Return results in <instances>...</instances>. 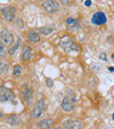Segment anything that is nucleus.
I'll return each instance as SVG.
<instances>
[{"instance_id": "obj_1", "label": "nucleus", "mask_w": 114, "mask_h": 129, "mask_svg": "<svg viewBox=\"0 0 114 129\" xmlns=\"http://www.w3.org/2000/svg\"><path fill=\"white\" fill-rule=\"evenodd\" d=\"M59 46L66 51V53H78L80 47L74 40L68 36H63L59 40Z\"/></svg>"}, {"instance_id": "obj_2", "label": "nucleus", "mask_w": 114, "mask_h": 129, "mask_svg": "<svg viewBox=\"0 0 114 129\" xmlns=\"http://www.w3.org/2000/svg\"><path fill=\"white\" fill-rule=\"evenodd\" d=\"M21 95H22V98L24 101V103L30 106V105L33 103L34 96H33V89H32L30 86L27 85H23L22 88H21Z\"/></svg>"}, {"instance_id": "obj_3", "label": "nucleus", "mask_w": 114, "mask_h": 129, "mask_svg": "<svg viewBox=\"0 0 114 129\" xmlns=\"http://www.w3.org/2000/svg\"><path fill=\"white\" fill-rule=\"evenodd\" d=\"M46 107H47L46 101H45L44 98L39 100L35 104H34L33 110H32V113H31V117L33 118V119H38V118H40L42 114H44L45 111H46Z\"/></svg>"}, {"instance_id": "obj_4", "label": "nucleus", "mask_w": 114, "mask_h": 129, "mask_svg": "<svg viewBox=\"0 0 114 129\" xmlns=\"http://www.w3.org/2000/svg\"><path fill=\"white\" fill-rule=\"evenodd\" d=\"M0 102L6 103V102H13L15 103V95L9 88L5 87V86H0Z\"/></svg>"}, {"instance_id": "obj_5", "label": "nucleus", "mask_w": 114, "mask_h": 129, "mask_svg": "<svg viewBox=\"0 0 114 129\" xmlns=\"http://www.w3.org/2000/svg\"><path fill=\"white\" fill-rule=\"evenodd\" d=\"M41 7L45 12L49 13V14H54V13L58 12L61 6H59V4L57 3L56 0H46V1L42 3Z\"/></svg>"}, {"instance_id": "obj_6", "label": "nucleus", "mask_w": 114, "mask_h": 129, "mask_svg": "<svg viewBox=\"0 0 114 129\" xmlns=\"http://www.w3.org/2000/svg\"><path fill=\"white\" fill-rule=\"evenodd\" d=\"M74 103H75V98L74 96L72 95H67L66 97L63 98V101H62V110H63L64 112H72L73 109H74Z\"/></svg>"}, {"instance_id": "obj_7", "label": "nucleus", "mask_w": 114, "mask_h": 129, "mask_svg": "<svg viewBox=\"0 0 114 129\" xmlns=\"http://www.w3.org/2000/svg\"><path fill=\"white\" fill-rule=\"evenodd\" d=\"M34 53H33V49L29 46L27 44H24L22 46V55H21V59L22 62L26 63V62H30L33 57Z\"/></svg>"}, {"instance_id": "obj_8", "label": "nucleus", "mask_w": 114, "mask_h": 129, "mask_svg": "<svg viewBox=\"0 0 114 129\" xmlns=\"http://www.w3.org/2000/svg\"><path fill=\"white\" fill-rule=\"evenodd\" d=\"M64 129H83V123L80 120L75 119H66L63 122Z\"/></svg>"}, {"instance_id": "obj_9", "label": "nucleus", "mask_w": 114, "mask_h": 129, "mask_svg": "<svg viewBox=\"0 0 114 129\" xmlns=\"http://www.w3.org/2000/svg\"><path fill=\"white\" fill-rule=\"evenodd\" d=\"M15 13H16V8L15 7H3L1 8V14H3L4 18L7 22H13L15 18Z\"/></svg>"}, {"instance_id": "obj_10", "label": "nucleus", "mask_w": 114, "mask_h": 129, "mask_svg": "<svg viewBox=\"0 0 114 129\" xmlns=\"http://www.w3.org/2000/svg\"><path fill=\"white\" fill-rule=\"evenodd\" d=\"M106 21H107V17L103 12L95 13V14L92 15V18H91V23L95 25H103L106 23Z\"/></svg>"}, {"instance_id": "obj_11", "label": "nucleus", "mask_w": 114, "mask_h": 129, "mask_svg": "<svg viewBox=\"0 0 114 129\" xmlns=\"http://www.w3.org/2000/svg\"><path fill=\"white\" fill-rule=\"evenodd\" d=\"M65 24H66V27H67V30L70 32H77L79 31V29H80V23H79V21L77 20V18H73V17H68L67 20L65 21Z\"/></svg>"}, {"instance_id": "obj_12", "label": "nucleus", "mask_w": 114, "mask_h": 129, "mask_svg": "<svg viewBox=\"0 0 114 129\" xmlns=\"http://www.w3.org/2000/svg\"><path fill=\"white\" fill-rule=\"evenodd\" d=\"M0 39L5 42L6 46H12L13 42H14V37H13V33L9 32L8 30L4 29L3 31L0 32Z\"/></svg>"}, {"instance_id": "obj_13", "label": "nucleus", "mask_w": 114, "mask_h": 129, "mask_svg": "<svg viewBox=\"0 0 114 129\" xmlns=\"http://www.w3.org/2000/svg\"><path fill=\"white\" fill-rule=\"evenodd\" d=\"M27 40L32 44H36V42L40 41V36L39 32H36L35 30H30L27 32Z\"/></svg>"}, {"instance_id": "obj_14", "label": "nucleus", "mask_w": 114, "mask_h": 129, "mask_svg": "<svg viewBox=\"0 0 114 129\" xmlns=\"http://www.w3.org/2000/svg\"><path fill=\"white\" fill-rule=\"evenodd\" d=\"M6 122L12 126H17V124L21 123V118L16 114H10L8 117H6Z\"/></svg>"}, {"instance_id": "obj_15", "label": "nucleus", "mask_w": 114, "mask_h": 129, "mask_svg": "<svg viewBox=\"0 0 114 129\" xmlns=\"http://www.w3.org/2000/svg\"><path fill=\"white\" fill-rule=\"evenodd\" d=\"M51 126H53V120L49 119V118L41 120V121H39V123H38L39 129H50Z\"/></svg>"}, {"instance_id": "obj_16", "label": "nucleus", "mask_w": 114, "mask_h": 129, "mask_svg": "<svg viewBox=\"0 0 114 129\" xmlns=\"http://www.w3.org/2000/svg\"><path fill=\"white\" fill-rule=\"evenodd\" d=\"M54 27L53 26H41L38 29V32L41 36H49L50 33H53Z\"/></svg>"}, {"instance_id": "obj_17", "label": "nucleus", "mask_w": 114, "mask_h": 129, "mask_svg": "<svg viewBox=\"0 0 114 129\" xmlns=\"http://www.w3.org/2000/svg\"><path fill=\"white\" fill-rule=\"evenodd\" d=\"M13 76L16 77V78H18V77L22 76V66L21 65H15L14 69H13Z\"/></svg>"}, {"instance_id": "obj_18", "label": "nucleus", "mask_w": 114, "mask_h": 129, "mask_svg": "<svg viewBox=\"0 0 114 129\" xmlns=\"http://www.w3.org/2000/svg\"><path fill=\"white\" fill-rule=\"evenodd\" d=\"M20 46H21V39H18V40H17V42L14 45V46H13V47H9L8 54H9L10 56H13V55L15 54V51H16L17 49H18V47H20Z\"/></svg>"}, {"instance_id": "obj_19", "label": "nucleus", "mask_w": 114, "mask_h": 129, "mask_svg": "<svg viewBox=\"0 0 114 129\" xmlns=\"http://www.w3.org/2000/svg\"><path fill=\"white\" fill-rule=\"evenodd\" d=\"M7 55V49H6V45L3 40L0 39V57H5Z\"/></svg>"}, {"instance_id": "obj_20", "label": "nucleus", "mask_w": 114, "mask_h": 129, "mask_svg": "<svg viewBox=\"0 0 114 129\" xmlns=\"http://www.w3.org/2000/svg\"><path fill=\"white\" fill-rule=\"evenodd\" d=\"M7 71H8V65H7V63L0 59V74H4V73H6Z\"/></svg>"}, {"instance_id": "obj_21", "label": "nucleus", "mask_w": 114, "mask_h": 129, "mask_svg": "<svg viewBox=\"0 0 114 129\" xmlns=\"http://www.w3.org/2000/svg\"><path fill=\"white\" fill-rule=\"evenodd\" d=\"M15 23H16V25L18 26V29H23V27H24V24H23V22H22L21 18H17V20L15 21Z\"/></svg>"}, {"instance_id": "obj_22", "label": "nucleus", "mask_w": 114, "mask_h": 129, "mask_svg": "<svg viewBox=\"0 0 114 129\" xmlns=\"http://www.w3.org/2000/svg\"><path fill=\"white\" fill-rule=\"evenodd\" d=\"M61 3L64 6H70V5H72V0H61Z\"/></svg>"}, {"instance_id": "obj_23", "label": "nucleus", "mask_w": 114, "mask_h": 129, "mask_svg": "<svg viewBox=\"0 0 114 129\" xmlns=\"http://www.w3.org/2000/svg\"><path fill=\"white\" fill-rule=\"evenodd\" d=\"M46 82H47V86H48V87H53V80H51V79H47Z\"/></svg>"}, {"instance_id": "obj_24", "label": "nucleus", "mask_w": 114, "mask_h": 129, "mask_svg": "<svg viewBox=\"0 0 114 129\" xmlns=\"http://www.w3.org/2000/svg\"><path fill=\"white\" fill-rule=\"evenodd\" d=\"M90 5H91V0H86V1H85V6L89 7Z\"/></svg>"}, {"instance_id": "obj_25", "label": "nucleus", "mask_w": 114, "mask_h": 129, "mask_svg": "<svg viewBox=\"0 0 114 129\" xmlns=\"http://www.w3.org/2000/svg\"><path fill=\"white\" fill-rule=\"evenodd\" d=\"M105 55H106L105 53H102L99 55V58H102V59H104V61H105V59H106V56H105Z\"/></svg>"}, {"instance_id": "obj_26", "label": "nucleus", "mask_w": 114, "mask_h": 129, "mask_svg": "<svg viewBox=\"0 0 114 129\" xmlns=\"http://www.w3.org/2000/svg\"><path fill=\"white\" fill-rule=\"evenodd\" d=\"M108 71H111V72H114V68H108Z\"/></svg>"}, {"instance_id": "obj_27", "label": "nucleus", "mask_w": 114, "mask_h": 129, "mask_svg": "<svg viewBox=\"0 0 114 129\" xmlns=\"http://www.w3.org/2000/svg\"><path fill=\"white\" fill-rule=\"evenodd\" d=\"M54 129H63V128H62V127H55Z\"/></svg>"}, {"instance_id": "obj_28", "label": "nucleus", "mask_w": 114, "mask_h": 129, "mask_svg": "<svg viewBox=\"0 0 114 129\" xmlns=\"http://www.w3.org/2000/svg\"><path fill=\"white\" fill-rule=\"evenodd\" d=\"M3 117H4V114H3V112L0 111V118H3Z\"/></svg>"}, {"instance_id": "obj_29", "label": "nucleus", "mask_w": 114, "mask_h": 129, "mask_svg": "<svg viewBox=\"0 0 114 129\" xmlns=\"http://www.w3.org/2000/svg\"><path fill=\"white\" fill-rule=\"evenodd\" d=\"M112 119L114 120V112H113V114H112Z\"/></svg>"}, {"instance_id": "obj_30", "label": "nucleus", "mask_w": 114, "mask_h": 129, "mask_svg": "<svg viewBox=\"0 0 114 129\" xmlns=\"http://www.w3.org/2000/svg\"><path fill=\"white\" fill-rule=\"evenodd\" d=\"M112 58H113V59H114V54H113V55H112Z\"/></svg>"}]
</instances>
